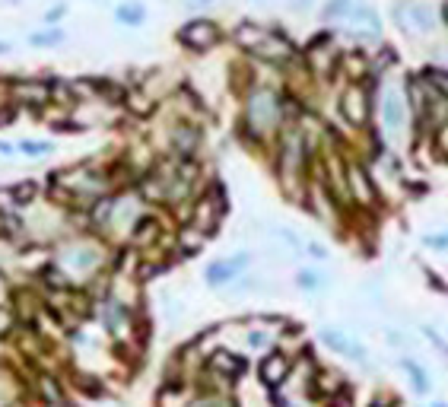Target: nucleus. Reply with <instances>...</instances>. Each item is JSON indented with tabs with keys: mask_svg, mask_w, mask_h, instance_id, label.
<instances>
[{
	"mask_svg": "<svg viewBox=\"0 0 448 407\" xmlns=\"http://www.w3.org/2000/svg\"><path fill=\"white\" fill-rule=\"evenodd\" d=\"M309 252H311V258H318V261H324V258H328V248L318 245V242H309Z\"/></svg>",
	"mask_w": 448,
	"mask_h": 407,
	"instance_id": "nucleus-26",
	"label": "nucleus"
},
{
	"mask_svg": "<svg viewBox=\"0 0 448 407\" xmlns=\"http://www.w3.org/2000/svg\"><path fill=\"white\" fill-rule=\"evenodd\" d=\"M213 366H216V369H223V372H229V376H239L245 363H242V359H235V354H216Z\"/></svg>",
	"mask_w": 448,
	"mask_h": 407,
	"instance_id": "nucleus-18",
	"label": "nucleus"
},
{
	"mask_svg": "<svg viewBox=\"0 0 448 407\" xmlns=\"http://www.w3.org/2000/svg\"><path fill=\"white\" fill-rule=\"evenodd\" d=\"M289 369H293V359H289L283 350H274V354H267L261 359V366H257V376H261L264 385H283L289 376Z\"/></svg>",
	"mask_w": 448,
	"mask_h": 407,
	"instance_id": "nucleus-9",
	"label": "nucleus"
},
{
	"mask_svg": "<svg viewBox=\"0 0 448 407\" xmlns=\"http://www.w3.org/2000/svg\"><path fill=\"white\" fill-rule=\"evenodd\" d=\"M251 4H267V0H251Z\"/></svg>",
	"mask_w": 448,
	"mask_h": 407,
	"instance_id": "nucleus-34",
	"label": "nucleus"
},
{
	"mask_svg": "<svg viewBox=\"0 0 448 407\" xmlns=\"http://www.w3.org/2000/svg\"><path fill=\"white\" fill-rule=\"evenodd\" d=\"M220 42H223V29H220V23H213L210 16H194L178 29V45L188 51H194V54L216 48Z\"/></svg>",
	"mask_w": 448,
	"mask_h": 407,
	"instance_id": "nucleus-4",
	"label": "nucleus"
},
{
	"mask_svg": "<svg viewBox=\"0 0 448 407\" xmlns=\"http://www.w3.org/2000/svg\"><path fill=\"white\" fill-rule=\"evenodd\" d=\"M400 366H404V369L413 376V388H417V391H426V388H430V376H426V372L420 369V366L413 363V359H404Z\"/></svg>",
	"mask_w": 448,
	"mask_h": 407,
	"instance_id": "nucleus-19",
	"label": "nucleus"
},
{
	"mask_svg": "<svg viewBox=\"0 0 448 407\" xmlns=\"http://www.w3.org/2000/svg\"><path fill=\"white\" fill-rule=\"evenodd\" d=\"M114 16H118V23L137 29V26H144V19H146V6L140 4V0H124V4H118Z\"/></svg>",
	"mask_w": 448,
	"mask_h": 407,
	"instance_id": "nucleus-14",
	"label": "nucleus"
},
{
	"mask_svg": "<svg viewBox=\"0 0 448 407\" xmlns=\"http://www.w3.org/2000/svg\"><path fill=\"white\" fill-rule=\"evenodd\" d=\"M347 188H350V198L359 204V207H372L375 204V181L369 179L363 162H350L347 166Z\"/></svg>",
	"mask_w": 448,
	"mask_h": 407,
	"instance_id": "nucleus-7",
	"label": "nucleus"
},
{
	"mask_svg": "<svg viewBox=\"0 0 448 407\" xmlns=\"http://www.w3.org/2000/svg\"><path fill=\"white\" fill-rule=\"evenodd\" d=\"M369 90L363 83H350L341 96V112L343 118L350 121L353 127H366L369 125V115H372V102H369Z\"/></svg>",
	"mask_w": 448,
	"mask_h": 407,
	"instance_id": "nucleus-6",
	"label": "nucleus"
},
{
	"mask_svg": "<svg viewBox=\"0 0 448 407\" xmlns=\"http://www.w3.org/2000/svg\"><path fill=\"white\" fill-rule=\"evenodd\" d=\"M439 13H442V19L448 23V0H445V6H442V10H439Z\"/></svg>",
	"mask_w": 448,
	"mask_h": 407,
	"instance_id": "nucleus-32",
	"label": "nucleus"
},
{
	"mask_svg": "<svg viewBox=\"0 0 448 407\" xmlns=\"http://www.w3.org/2000/svg\"><path fill=\"white\" fill-rule=\"evenodd\" d=\"M19 150L26 156H45L51 153V144H45V140H19Z\"/></svg>",
	"mask_w": 448,
	"mask_h": 407,
	"instance_id": "nucleus-21",
	"label": "nucleus"
},
{
	"mask_svg": "<svg viewBox=\"0 0 448 407\" xmlns=\"http://www.w3.org/2000/svg\"><path fill=\"white\" fill-rule=\"evenodd\" d=\"M203 248V233L201 229H185V233L178 236V252L185 258H191L194 252H201Z\"/></svg>",
	"mask_w": 448,
	"mask_h": 407,
	"instance_id": "nucleus-16",
	"label": "nucleus"
},
{
	"mask_svg": "<svg viewBox=\"0 0 448 407\" xmlns=\"http://www.w3.org/2000/svg\"><path fill=\"white\" fill-rule=\"evenodd\" d=\"M245 115H248L251 131L257 134L274 131L277 121H280V96L274 90H267V86H257V90H251V96L245 102Z\"/></svg>",
	"mask_w": 448,
	"mask_h": 407,
	"instance_id": "nucleus-3",
	"label": "nucleus"
},
{
	"mask_svg": "<svg viewBox=\"0 0 448 407\" xmlns=\"http://www.w3.org/2000/svg\"><path fill=\"white\" fill-rule=\"evenodd\" d=\"M10 51V42H0V54H6Z\"/></svg>",
	"mask_w": 448,
	"mask_h": 407,
	"instance_id": "nucleus-33",
	"label": "nucleus"
},
{
	"mask_svg": "<svg viewBox=\"0 0 448 407\" xmlns=\"http://www.w3.org/2000/svg\"><path fill=\"white\" fill-rule=\"evenodd\" d=\"M248 344H251V347H261V344H267V337H264V334H248Z\"/></svg>",
	"mask_w": 448,
	"mask_h": 407,
	"instance_id": "nucleus-29",
	"label": "nucleus"
},
{
	"mask_svg": "<svg viewBox=\"0 0 448 407\" xmlns=\"http://www.w3.org/2000/svg\"><path fill=\"white\" fill-rule=\"evenodd\" d=\"M426 245H430V248H448V233L445 236H426Z\"/></svg>",
	"mask_w": 448,
	"mask_h": 407,
	"instance_id": "nucleus-24",
	"label": "nucleus"
},
{
	"mask_svg": "<svg viewBox=\"0 0 448 407\" xmlns=\"http://www.w3.org/2000/svg\"><path fill=\"white\" fill-rule=\"evenodd\" d=\"M426 80H430L432 86H436L439 92L448 99V67H439V64H432V67H426V73H423Z\"/></svg>",
	"mask_w": 448,
	"mask_h": 407,
	"instance_id": "nucleus-17",
	"label": "nucleus"
},
{
	"mask_svg": "<svg viewBox=\"0 0 448 407\" xmlns=\"http://www.w3.org/2000/svg\"><path fill=\"white\" fill-rule=\"evenodd\" d=\"M16 92L29 102V105H45L51 96V86L45 83V80H26V83H16Z\"/></svg>",
	"mask_w": 448,
	"mask_h": 407,
	"instance_id": "nucleus-13",
	"label": "nucleus"
},
{
	"mask_svg": "<svg viewBox=\"0 0 448 407\" xmlns=\"http://www.w3.org/2000/svg\"><path fill=\"white\" fill-rule=\"evenodd\" d=\"M188 6H191V10H207V6H213V0H188Z\"/></svg>",
	"mask_w": 448,
	"mask_h": 407,
	"instance_id": "nucleus-28",
	"label": "nucleus"
},
{
	"mask_svg": "<svg viewBox=\"0 0 448 407\" xmlns=\"http://www.w3.org/2000/svg\"><path fill=\"white\" fill-rule=\"evenodd\" d=\"M36 181H23V185H16L13 188V201L16 204H32V198H36Z\"/></svg>",
	"mask_w": 448,
	"mask_h": 407,
	"instance_id": "nucleus-20",
	"label": "nucleus"
},
{
	"mask_svg": "<svg viewBox=\"0 0 448 407\" xmlns=\"http://www.w3.org/2000/svg\"><path fill=\"white\" fill-rule=\"evenodd\" d=\"M0 156H13V144H6V140H0Z\"/></svg>",
	"mask_w": 448,
	"mask_h": 407,
	"instance_id": "nucleus-31",
	"label": "nucleus"
},
{
	"mask_svg": "<svg viewBox=\"0 0 448 407\" xmlns=\"http://www.w3.org/2000/svg\"><path fill=\"white\" fill-rule=\"evenodd\" d=\"M432 144H436V153L448 156V125H439L436 131H432Z\"/></svg>",
	"mask_w": 448,
	"mask_h": 407,
	"instance_id": "nucleus-23",
	"label": "nucleus"
},
{
	"mask_svg": "<svg viewBox=\"0 0 448 407\" xmlns=\"http://www.w3.org/2000/svg\"><path fill=\"white\" fill-rule=\"evenodd\" d=\"M289 6H293L296 13H299V10L305 13V10H309V6H311V0H293V4H289Z\"/></svg>",
	"mask_w": 448,
	"mask_h": 407,
	"instance_id": "nucleus-30",
	"label": "nucleus"
},
{
	"mask_svg": "<svg viewBox=\"0 0 448 407\" xmlns=\"http://www.w3.org/2000/svg\"><path fill=\"white\" fill-rule=\"evenodd\" d=\"M223 198H220V191H210L207 198H203L198 204V210H194V220H198V229L203 236L207 233H213L216 229V223H220V216H223Z\"/></svg>",
	"mask_w": 448,
	"mask_h": 407,
	"instance_id": "nucleus-11",
	"label": "nucleus"
},
{
	"mask_svg": "<svg viewBox=\"0 0 448 407\" xmlns=\"http://www.w3.org/2000/svg\"><path fill=\"white\" fill-rule=\"evenodd\" d=\"M64 42H67V32L58 29V26H45L42 32H32L29 36V45H36V48H58Z\"/></svg>",
	"mask_w": 448,
	"mask_h": 407,
	"instance_id": "nucleus-15",
	"label": "nucleus"
},
{
	"mask_svg": "<svg viewBox=\"0 0 448 407\" xmlns=\"http://www.w3.org/2000/svg\"><path fill=\"white\" fill-rule=\"evenodd\" d=\"M391 19L407 38H430L442 29V13L426 0H398L391 6Z\"/></svg>",
	"mask_w": 448,
	"mask_h": 407,
	"instance_id": "nucleus-2",
	"label": "nucleus"
},
{
	"mask_svg": "<svg viewBox=\"0 0 448 407\" xmlns=\"http://www.w3.org/2000/svg\"><path fill=\"white\" fill-rule=\"evenodd\" d=\"M64 13H67V6H54L51 13H45V23H48V26H54L60 16H64Z\"/></svg>",
	"mask_w": 448,
	"mask_h": 407,
	"instance_id": "nucleus-25",
	"label": "nucleus"
},
{
	"mask_svg": "<svg viewBox=\"0 0 448 407\" xmlns=\"http://www.w3.org/2000/svg\"><path fill=\"white\" fill-rule=\"evenodd\" d=\"M321 341L328 344L334 354L350 356V359H356V363H366V347H363L359 341H353L347 331H341V328H324V331H321Z\"/></svg>",
	"mask_w": 448,
	"mask_h": 407,
	"instance_id": "nucleus-10",
	"label": "nucleus"
},
{
	"mask_svg": "<svg viewBox=\"0 0 448 407\" xmlns=\"http://www.w3.org/2000/svg\"><path fill=\"white\" fill-rule=\"evenodd\" d=\"M436 407H445V404H436Z\"/></svg>",
	"mask_w": 448,
	"mask_h": 407,
	"instance_id": "nucleus-35",
	"label": "nucleus"
},
{
	"mask_svg": "<svg viewBox=\"0 0 448 407\" xmlns=\"http://www.w3.org/2000/svg\"><path fill=\"white\" fill-rule=\"evenodd\" d=\"M407 112H410V102L404 96V86L385 83L382 90V121L388 134H400L407 125Z\"/></svg>",
	"mask_w": 448,
	"mask_h": 407,
	"instance_id": "nucleus-5",
	"label": "nucleus"
},
{
	"mask_svg": "<svg viewBox=\"0 0 448 407\" xmlns=\"http://www.w3.org/2000/svg\"><path fill=\"white\" fill-rule=\"evenodd\" d=\"M251 264V255L248 252H239L235 258H223V261H213L207 268V287H223V283H229V280H235V277L242 274Z\"/></svg>",
	"mask_w": 448,
	"mask_h": 407,
	"instance_id": "nucleus-8",
	"label": "nucleus"
},
{
	"mask_svg": "<svg viewBox=\"0 0 448 407\" xmlns=\"http://www.w3.org/2000/svg\"><path fill=\"white\" fill-rule=\"evenodd\" d=\"M324 23H337L356 42H378L382 38V16L366 0H328L321 6Z\"/></svg>",
	"mask_w": 448,
	"mask_h": 407,
	"instance_id": "nucleus-1",
	"label": "nucleus"
},
{
	"mask_svg": "<svg viewBox=\"0 0 448 407\" xmlns=\"http://www.w3.org/2000/svg\"><path fill=\"white\" fill-rule=\"evenodd\" d=\"M10 324H13V318L6 315L4 309H0V334H4V331H10Z\"/></svg>",
	"mask_w": 448,
	"mask_h": 407,
	"instance_id": "nucleus-27",
	"label": "nucleus"
},
{
	"mask_svg": "<svg viewBox=\"0 0 448 407\" xmlns=\"http://www.w3.org/2000/svg\"><path fill=\"white\" fill-rule=\"evenodd\" d=\"M264 36H267V29L257 26V23H239L235 26V42H239L245 51H257V45L264 42Z\"/></svg>",
	"mask_w": 448,
	"mask_h": 407,
	"instance_id": "nucleus-12",
	"label": "nucleus"
},
{
	"mask_svg": "<svg viewBox=\"0 0 448 407\" xmlns=\"http://www.w3.org/2000/svg\"><path fill=\"white\" fill-rule=\"evenodd\" d=\"M296 283H299L302 290H318V287H321V277H318L315 270H299Z\"/></svg>",
	"mask_w": 448,
	"mask_h": 407,
	"instance_id": "nucleus-22",
	"label": "nucleus"
}]
</instances>
